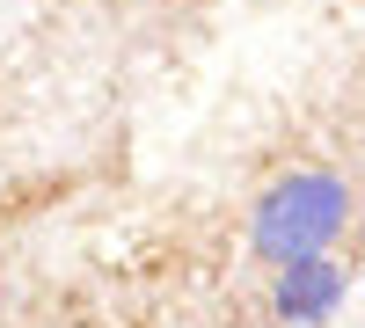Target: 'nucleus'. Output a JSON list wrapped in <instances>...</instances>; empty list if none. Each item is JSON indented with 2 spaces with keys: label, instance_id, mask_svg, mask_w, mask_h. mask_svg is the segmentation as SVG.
I'll use <instances>...</instances> for the list:
<instances>
[{
  "label": "nucleus",
  "instance_id": "1",
  "mask_svg": "<svg viewBox=\"0 0 365 328\" xmlns=\"http://www.w3.org/2000/svg\"><path fill=\"white\" fill-rule=\"evenodd\" d=\"M351 226V183L336 168H278L270 183L256 190V212H249V248L278 270H299V263H322L329 248L344 241Z\"/></svg>",
  "mask_w": 365,
  "mask_h": 328
}]
</instances>
